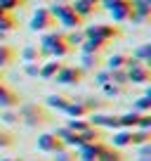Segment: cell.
<instances>
[{"label": "cell", "instance_id": "30", "mask_svg": "<svg viewBox=\"0 0 151 161\" xmlns=\"http://www.w3.org/2000/svg\"><path fill=\"white\" fill-rule=\"evenodd\" d=\"M45 102H47V107H52V109H61V111H64L66 104H69V100H66V97H61V95H50Z\"/></svg>", "mask_w": 151, "mask_h": 161}, {"label": "cell", "instance_id": "26", "mask_svg": "<svg viewBox=\"0 0 151 161\" xmlns=\"http://www.w3.org/2000/svg\"><path fill=\"white\" fill-rule=\"evenodd\" d=\"M151 142V130H132V145L142 147V145H149Z\"/></svg>", "mask_w": 151, "mask_h": 161}, {"label": "cell", "instance_id": "38", "mask_svg": "<svg viewBox=\"0 0 151 161\" xmlns=\"http://www.w3.org/2000/svg\"><path fill=\"white\" fill-rule=\"evenodd\" d=\"M38 74H40V64H38V62L26 64V76H38Z\"/></svg>", "mask_w": 151, "mask_h": 161}, {"label": "cell", "instance_id": "20", "mask_svg": "<svg viewBox=\"0 0 151 161\" xmlns=\"http://www.w3.org/2000/svg\"><path fill=\"white\" fill-rule=\"evenodd\" d=\"M97 161H125V156H123V152L116 149V147H106V149L97 156Z\"/></svg>", "mask_w": 151, "mask_h": 161}, {"label": "cell", "instance_id": "28", "mask_svg": "<svg viewBox=\"0 0 151 161\" xmlns=\"http://www.w3.org/2000/svg\"><path fill=\"white\" fill-rule=\"evenodd\" d=\"M132 109L139 111V114H149V111H151V97H149V95H144V97H139V100H135Z\"/></svg>", "mask_w": 151, "mask_h": 161}, {"label": "cell", "instance_id": "1", "mask_svg": "<svg viewBox=\"0 0 151 161\" xmlns=\"http://www.w3.org/2000/svg\"><path fill=\"white\" fill-rule=\"evenodd\" d=\"M50 12L55 14V19H57V24H61V26H66L69 31H76V29H83V17H78L73 12V7H71V3H59V5H52L50 7Z\"/></svg>", "mask_w": 151, "mask_h": 161}, {"label": "cell", "instance_id": "12", "mask_svg": "<svg viewBox=\"0 0 151 161\" xmlns=\"http://www.w3.org/2000/svg\"><path fill=\"white\" fill-rule=\"evenodd\" d=\"M64 111L71 116V119H87V116L92 114L83 100H76V102H73V100H69V104H66V109H64Z\"/></svg>", "mask_w": 151, "mask_h": 161}, {"label": "cell", "instance_id": "36", "mask_svg": "<svg viewBox=\"0 0 151 161\" xmlns=\"http://www.w3.org/2000/svg\"><path fill=\"white\" fill-rule=\"evenodd\" d=\"M137 130H151V114H139Z\"/></svg>", "mask_w": 151, "mask_h": 161}, {"label": "cell", "instance_id": "14", "mask_svg": "<svg viewBox=\"0 0 151 161\" xmlns=\"http://www.w3.org/2000/svg\"><path fill=\"white\" fill-rule=\"evenodd\" d=\"M109 45V43H104V40H97V38H85L81 43V50H83V55H99L104 47Z\"/></svg>", "mask_w": 151, "mask_h": 161}, {"label": "cell", "instance_id": "13", "mask_svg": "<svg viewBox=\"0 0 151 161\" xmlns=\"http://www.w3.org/2000/svg\"><path fill=\"white\" fill-rule=\"evenodd\" d=\"M55 135L64 142V147H76V149H78V147L83 145V142H81V135H78V133H73V130H69L66 126H64V128H57Z\"/></svg>", "mask_w": 151, "mask_h": 161}, {"label": "cell", "instance_id": "7", "mask_svg": "<svg viewBox=\"0 0 151 161\" xmlns=\"http://www.w3.org/2000/svg\"><path fill=\"white\" fill-rule=\"evenodd\" d=\"M106 142H87V145H81L78 147V161H97V156L106 149Z\"/></svg>", "mask_w": 151, "mask_h": 161}, {"label": "cell", "instance_id": "43", "mask_svg": "<svg viewBox=\"0 0 151 161\" xmlns=\"http://www.w3.org/2000/svg\"><path fill=\"white\" fill-rule=\"evenodd\" d=\"M5 14H7V12H5V10H3V7H0V17H5Z\"/></svg>", "mask_w": 151, "mask_h": 161}, {"label": "cell", "instance_id": "16", "mask_svg": "<svg viewBox=\"0 0 151 161\" xmlns=\"http://www.w3.org/2000/svg\"><path fill=\"white\" fill-rule=\"evenodd\" d=\"M61 66H64V62H61V59H50V62H45V64L40 66V74H38V76L50 80V78H55V76L59 74Z\"/></svg>", "mask_w": 151, "mask_h": 161}, {"label": "cell", "instance_id": "25", "mask_svg": "<svg viewBox=\"0 0 151 161\" xmlns=\"http://www.w3.org/2000/svg\"><path fill=\"white\" fill-rule=\"evenodd\" d=\"M40 50H38V47L35 45H29V47H24V50H21V59L26 62V64H31V62H38L40 59Z\"/></svg>", "mask_w": 151, "mask_h": 161}, {"label": "cell", "instance_id": "18", "mask_svg": "<svg viewBox=\"0 0 151 161\" xmlns=\"http://www.w3.org/2000/svg\"><path fill=\"white\" fill-rule=\"evenodd\" d=\"M132 145V130H116L113 133V137H111V147H116V149H121V147H130Z\"/></svg>", "mask_w": 151, "mask_h": 161}, {"label": "cell", "instance_id": "27", "mask_svg": "<svg viewBox=\"0 0 151 161\" xmlns=\"http://www.w3.org/2000/svg\"><path fill=\"white\" fill-rule=\"evenodd\" d=\"M64 40L69 43L71 47L81 45L83 40H85V36H83V29H76V31H69V33H64Z\"/></svg>", "mask_w": 151, "mask_h": 161}, {"label": "cell", "instance_id": "10", "mask_svg": "<svg viewBox=\"0 0 151 161\" xmlns=\"http://www.w3.org/2000/svg\"><path fill=\"white\" fill-rule=\"evenodd\" d=\"M125 74H128V83H149L151 80V69L146 64H137L128 69Z\"/></svg>", "mask_w": 151, "mask_h": 161}, {"label": "cell", "instance_id": "37", "mask_svg": "<svg viewBox=\"0 0 151 161\" xmlns=\"http://www.w3.org/2000/svg\"><path fill=\"white\" fill-rule=\"evenodd\" d=\"M14 145V135L12 133H0V147H12Z\"/></svg>", "mask_w": 151, "mask_h": 161}, {"label": "cell", "instance_id": "45", "mask_svg": "<svg viewBox=\"0 0 151 161\" xmlns=\"http://www.w3.org/2000/svg\"><path fill=\"white\" fill-rule=\"evenodd\" d=\"M0 80H3V74H0Z\"/></svg>", "mask_w": 151, "mask_h": 161}, {"label": "cell", "instance_id": "17", "mask_svg": "<svg viewBox=\"0 0 151 161\" xmlns=\"http://www.w3.org/2000/svg\"><path fill=\"white\" fill-rule=\"evenodd\" d=\"M137 123H139V111H128V114L118 116V126H121L123 130H135Z\"/></svg>", "mask_w": 151, "mask_h": 161}, {"label": "cell", "instance_id": "44", "mask_svg": "<svg viewBox=\"0 0 151 161\" xmlns=\"http://www.w3.org/2000/svg\"><path fill=\"white\" fill-rule=\"evenodd\" d=\"M5 161H19V159H5Z\"/></svg>", "mask_w": 151, "mask_h": 161}, {"label": "cell", "instance_id": "29", "mask_svg": "<svg viewBox=\"0 0 151 161\" xmlns=\"http://www.w3.org/2000/svg\"><path fill=\"white\" fill-rule=\"evenodd\" d=\"M125 62H128V55L118 52V55H111L106 64H109V71H111V69H125Z\"/></svg>", "mask_w": 151, "mask_h": 161}, {"label": "cell", "instance_id": "34", "mask_svg": "<svg viewBox=\"0 0 151 161\" xmlns=\"http://www.w3.org/2000/svg\"><path fill=\"white\" fill-rule=\"evenodd\" d=\"M85 66L87 69H92V66L97 69V66H99V55H83V66L81 69H85Z\"/></svg>", "mask_w": 151, "mask_h": 161}, {"label": "cell", "instance_id": "19", "mask_svg": "<svg viewBox=\"0 0 151 161\" xmlns=\"http://www.w3.org/2000/svg\"><path fill=\"white\" fill-rule=\"evenodd\" d=\"M19 107V95L12 88H7L5 92H0V109H14Z\"/></svg>", "mask_w": 151, "mask_h": 161}, {"label": "cell", "instance_id": "3", "mask_svg": "<svg viewBox=\"0 0 151 161\" xmlns=\"http://www.w3.org/2000/svg\"><path fill=\"white\" fill-rule=\"evenodd\" d=\"M31 31H38V33H45V31H52L57 29V19L55 14L50 12V7H38L31 17Z\"/></svg>", "mask_w": 151, "mask_h": 161}, {"label": "cell", "instance_id": "39", "mask_svg": "<svg viewBox=\"0 0 151 161\" xmlns=\"http://www.w3.org/2000/svg\"><path fill=\"white\" fill-rule=\"evenodd\" d=\"M3 121H7V123H17V121H19V114H14V111H5V114H3Z\"/></svg>", "mask_w": 151, "mask_h": 161}, {"label": "cell", "instance_id": "8", "mask_svg": "<svg viewBox=\"0 0 151 161\" xmlns=\"http://www.w3.org/2000/svg\"><path fill=\"white\" fill-rule=\"evenodd\" d=\"M38 149L50 152V154H57V152L66 149V147H64V142H61L55 133H43V135H38Z\"/></svg>", "mask_w": 151, "mask_h": 161}, {"label": "cell", "instance_id": "4", "mask_svg": "<svg viewBox=\"0 0 151 161\" xmlns=\"http://www.w3.org/2000/svg\"><path fill=\"white\" fill-rule=\"evenodd\" d=\"M99 7L102 10H109L113 21H125L132 17V0H104Z\"/></svg>", "mask_w": 151, "mask_h": 161}, {"label": "cell", "instance_id": "40", "mask_svg": "<svg viewBox=\"0 0 151 161\" xmlns=\"http://www.w3.org/2000/svg\"><path fill=\"white\" fill-rule=\"evenodd\" d=\"M97 83H99V86H104V83H109L111 80V76H109V71H102V74H97Z\"/></svg>", "mask_w": 151, "mask_h": 161}, {"label": "cell", "instance_id": "24", "mask_svg": "<svg viewBox=\"0 0 151 161\" xmlns=\"http://www.w3.org/2000/svg\"><path fill=\"white\" fill-rule=\"evenodd\" d=\"M66 128L73 130V133H83V130H87V128H92V126H90V121H87V119H69Z\"/></svg>", "mask_w": 151, "mask_h": 161}, {"label": "cell", "instance_id": "21", "mask_svg": "<svg viewBox=\"0 0 151 161\" xmlns=\"http://www.w3.org/2000/svg\"><path fill=\"white\" fill-rule=\"evenodd\" d=\"M17 26H19V21L14 19L12 12H7L5 17H0V31H3V33H10V31H14Z\"/></svg>", "mask_w": 151, "mask_h": 161}, {"label": "cell", "instance_id": "15", "mask_svg": "<svg viewBox=\"0 0 151 161\" xmlns=\"http://www.w3.org/2000/svg\"><path fill=\"white\" fill-rule=\"evenodd\" d=\"M14 59H17V50L10 43H0V69L14 64Z\"/></svg>", "mask_w": 151, "mask_h": 161}, {"label": "cell", "instance_id": "9", "mask_svg": "<svg viewBox=\"0 0 151 161\" xmlns=\"http://www.w3.org/2000/svg\"><path fill=\"white\" fill-rule=\"evenodd\" d=\"M71 52H73V47H71L69 43L64 40V36H61L59 40H55V43H52V45L45 50V57H52V59H61V57L71 55Z\"/></svg>", "mask_w": 151, "mask_h": 161}, {"label": "cell", "instance_id": "41", "mask_svg": "<svg viewBox=\"0 0 151 161\" xmlns=\"http://www.w3.org/2000/svg\"><path fill=\"white\" fill-rule=\"evenodd\" d=\"M90 3H95V5H102V3H104V0H90Z\"/></svg>", "mask_w": 151, "mask_h": 161}, {"label": "cell", "instance_id": "2", "mask_svg": "<svg viewBox=\"0 0 151 161\" xmlns=\"http://www.w3.org/2000/svg\"><path fill=\"white\" fill-rule=\"evenodd\" d=\"M83 36L85 38H97V40H104V43H111L123 36V31L118 29L116 24H92L83 29Z\"/></svg>", "mask_w": 151, "mask_h": 161}, {"label": "cell", "instance_id": "11", "mask_svg": "<svg viewBox=\"0 0 151 161\" xmlns=\"http://www.w3.org/2000/svg\"><path fill=\"white\" fill-rule=\"evenodd\" d=\"M71 7H73V12L78 17H83V19H87V17L97 14V12L102 10L99 5H95V3H90V0H76V3H71Z\"/></svg>", "mask_w": 151, "mask_h": 161}, {"label": "cell", "instance_id": "42", "mask_svg": "<svg viewBox=\"0 0 151 161\" xmlns=\"http://www.w3.org/2000/svg\"><path fill=\"white\" fill-rule=\"evenodd\" d=\"M3 40H5V33H3V31H0V43H3Z\"/></svg>", "mask_w": 151, "mask_h": 161}, {"label": "cell", "instance_id": "23", "mask_svg": "<svg viewBox=\"0 0 151 161\" xmlns=\"http://www.w3.org/2000/svg\"><path fill=\"white\" fill-rule=\"evenodd\" d=\"M78 135H81L83 145H87V142H99L102 140V130H99V128H87V130L78 133Z\"/></svg>", "mask_w": 151, "mask_h": 161}, {"label": "cell", "instance_id": "35", "mask_svg": "<svg viewBox=\"0 0 151 161\" xmlns=\"http://www.w3.org/2000/svg\"><path fill=\"white\" fill-rule=\"evenodd\" d=\"M135 59H139L142 64H144V62H149V59H151V45L139 47V50H137V55H135Z\"/></svg>", "mask_w": 151, "mask_h": 161}, {"label": "cell", "instance_id": "33", "mask_svg": "<svg viewBox=\"0 0 151 161\" xmlns=\"http://www.w3.org/2000/svg\"><path fill=\"white\" fill-rule=\"evenodd\" d=\"M55 161H78V154L76 152H69V149H61L55 154Z\"/></svg>", "mask_w": 151, "mask_h": 161}, {"label": "cell", "instance_id": "6", "mask_svg": "<svg viewBox=\"0 0 151 161\" xmlns=\"http://www.w3.org/2000/svg\"><path fill=\"white\" fill-rule=\"evenodd\" d=\"M83 78H85V69H81V66H69V64H64L59 69V74L55 76V80L61 83V86H78Z\"/></svg>", "mask_w": 151, "mask_h": 161}, {"label": "cell", "instance_id": "32", "mask_svg": "<svg viewBox=\"0 0 151 161\" xmlns=\"http://www.w3.org/2000/svg\"><path fill=\"white\" fill-rule=\"evenodd\" d=\"M0 7L5 12H14V10L26 7V0H0Z\"/></svg>", "mask_w": 151, "mask_h": 161}, {"label": "cell", "instance_id": "31", "mask_svg": "<svg viewBox=\"0 0 151 161\" xmlns=\"http://www.w3.org/2000/svg\"><path fill=\"white\" fill-rule=\"evenodd\" d=\"M109 76H111V83L128 86V74H125V69H111V71H109Z\"/></svg>", "mask_w": 151, "mask_h": 161}, {"label": "cell", "instance_id": "22", "mask_svg": "<svg viewBox=\"0 0 151 161\" xmlns=\"http://www.w3.org/2000/svg\"><path fill=\"white\" fill-rule=\"evenodd\" d=\"M125 90H128V86H118V83H111V80L102 86V92L109 95V97H118V95H123Z\"/></svg>", "mask_w": 151, "mask_h": 161}, {"label": "cell", "instance_id": "5", "mask_svg": "<svg viewBox=\"0 0 151 161\" xmlns=\"http://www.w3.org/2000/svg\"><path fill=\"white\" fill-rule=\"evenodd\" d=\"M19 119L24 121L26 126H43V123H50V114H47L43 107H38V104H26V107H21Z\"/></svg>", "mask_w": 151, "mask_h": 161}]
</instances>
